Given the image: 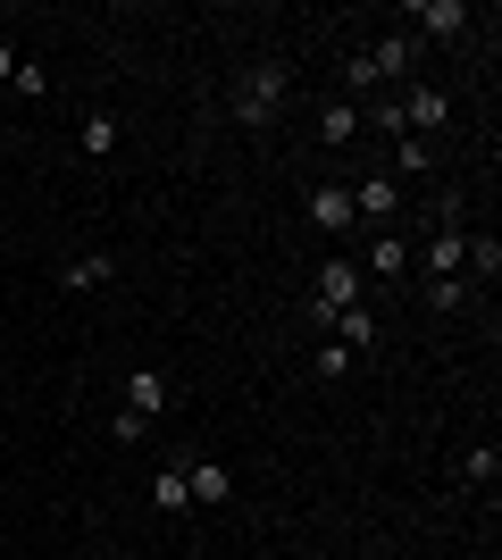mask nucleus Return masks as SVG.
Listing matches in <instances>:
<instances>
[{"label":"nucleus","mask_w":502,"mask_h":560,"mask_svg":"<svg viewBox=\"0 0 502 560\" xmlns=\"http://www.w3.org/2000/svg\"><path fill=\"white\" fill-rule=\"evenodd\" d=\"M118 151V117L109 109H84V160H109Z\"/></svg>","instance_id":"15"},{"label":"nucleus","mask_w":502,"mask_h":560,"mask_svg":"<svg viewBox=\"0 0 502 560\" xmlns=\"http://www.w3.org/2000/svg\"><path fill=\"white\" fill-rule=\"evenodd\" d=\"M343 93H377V68H369V50H352V59H343Z\"/></svg>","instance_id":"19"},{"label":"nucleus","mask_w":502,"mask_h":560,"mask_svg":"<svg viewBox=\"0 0 502 560\" xmlns=\"http://www.w3.org/2000/svg\"><path fill=\"white\" fill-rule=\"evenodd\" d=\"M352 218H377V226H394V218H402V185H394V176H360L352 185Z\"/></svg>","instance_id":"3"},{"label":"nucleus","mask_w":502,"mask_h":560,"mask_svg":"<svg viewBox=\"0 0 502 560\" xmlns=\"http://www.w3.org/2000/svg\"><path fill=\"white\" fill-rule=\"evenodd\" d=\"M0 343H9V335H0Z\"/></svg>","instance_id":"23"},{"label":"nucleus","mask_w":502,"mask_h":560,"mask_svg":"<svg viewBox=\"0 0 502 560\" xmlns=\"http://www.w3.org/2000/svg\"><path fill=\"white\" fill-rule=\"evenodd\" d=\"M410 25H419L428 43H460L478 18H469V0H410ZM419 34H410V43H419Z\"/></svg>","instance_id":"2"},{"label":"nucleus","mask_w":502,"mask_h":560,"mask_svg":"<svg viewBox=\"0 0 502 560\" xmlns=\"http://www.w3.org/2000/svg\"><path fill=\"white\" fill-rule=\"evenodd\" d=\"M460 477L494 493V477H502V452H494V444H469V452H460Z\"/></svg>","instance_id":"16"},{"label":"nucleus","mask_w":502,"mask_h":560,"mask_svg":"<svg viewBox=\"0 0 502 560\" xmlns=\"http://www.w3.org/2000/svg\"><path fill=\"white\" fill-rule=\"evenodd\" d=\"M460 259H469V234H460V226H435L428 234V284L435 277H460Z\"/></svg>","instance_id":"11"},{"label":"nucleus","mask_w":502,"mask_h":560,"mask_svg":"<svg viewBox=\"0 0 502 560\" xmlns=\"http://www.w3.org/2000/svg\"><path fill=\"white\" fill-rule=\"evenodd\" d=\"M9 84L34 101V93H50V68H43V59H17V75H9Z\"/></svg>","instance_id":"21"},{"label":"nucleus","mask_w":502,"mask_h":560,"mask_svg":"<svg viewBox=\"0 0 502 560\" xmlns=\"http://www.w3.org/2000/svg\"><path fill=\"white\" fill-rule=\"evenodd\" d=\"M109 277H118V259H109V252H75L68 268H59V284H68V293H101Z\"/></svg>","instance_id":"9"},{"label":"nucleus","mask_w":502,"mask_h":560,"mask_svg":"<svg viewBox=\"0 0 502 560\" xmlns=\"http://www.w3.org/2000/svg\"><path fill=\"white\" fill-rule=\"evenodd\" d=\"M9 75H17V50H9V43H0V84H9Z\"/></svg>","instance_id":"22"},{"label":"nucleus","mask_w":502,"mask_h":560,"mask_svg":"<svg viewBox=\"0 0 502 560\" xmlns=\"http://www.w3.org/2000/svg\"><path fill=\"white\" fill-rule=\"evenodd\" d=\"M410 59H419V43H410V34H385V43H369V68H377V84H402Z\"/></svg>","instance_id":"10"},{"label":"nucleus","mask_w":502,"mask_h":560,"mask_svg":"<svg viewBox=\"0 0 502 560\" xmlns=\"http://www.w3.org/2000/svg\"><path fill=\"white\" fill-rule=\"evenodd\" d=\"M285 93H293V75L277 68V59H260V68H243V84H235V93H226V117H235V126H252V135H260L268 117L285 109Z\"/></svg>","instance_id":"1"},{"label":"nucleus","mask_w":502,"mask_h":560,"mask_svg":"<svg viewBox=\"0 0 502 560\" xmlns=\"http://www.w3.org/2000/svg\"><path fill=\"white\" fill-rule=\"evenodd\" d=\"M360 126H369V109H360V101H327V109H318V142H327V151L360 142Z\"/></svg>","instance_id":"6"},{"label":"nucleus","mask_w":502,"mask_h":560,"mask_svg":"<svg viewBox=\"0 0 502 560\" xmlns=\"http://www.w3.org/2000/svg\"><path fill=\"white\" fill-rule=\"evenodd\" d=\"M311 226L318 234H352V185H318L311 192Z\"/></svg>","instance_id":"7"},{"label":"nucleus","mask_w":502,"mask_h":560,"mask_svg":"<svg viewBox=\"0 0 502 560\" xmlns=\"http://www.w3.org/2000/svg\"><path fill=\"white\" fill-rule=\"evenodd\" d=\"M335 343H343V351H352V360H360V351H377V310H369V302H352V310H335Z\"/></svg>","instance_id":"5"},{"label":"nucleus","mask_w":502,"mask_h":560,"mask_svg":"<svg viewBox=\"0 0 502 560\" xmlns=\"http://www.w3.org/2000/svg\"><path fill=\"white\" fill-rule=\"evenodd\" d=\"M126 410L160 419V410H167V376H160V369H135V376H126Z\"/></svg>","instance_id":"13"},{"label":"nucleus","mask_w":502,"mask_h":560,"mask_svg":"<svg viewBox=\"0 0 502 560\" xmlns=\"http://www.w3.org/2000/svg\"><path fill=\"white\" fill-rule=\"evenodd\" d=\"M402 268H410V234H402V226H385L377 243H369V277H377V284H394Z\"/></svg>","instance_id":"8"},{"label":"nucleus","mask_w":502,"mask_h":560,"mask_svg":"<svg viewBox=\"0 0 502 560\" xmlns=\"http://www.w3.org/2000/svg\"><path fill=\"white\" fill-rule=\"evenodd\" d=\"M151 511H192V486H185V460H167L151 477Z\"/></svg>","instance_id":"14"},{"label":"nucleus","mask_w":502,"mask_h":560,"mask_svg":"<svg viewBox=\"0 0 502 560\" xmlns=\"http://www.w3.org/2000/svg\"><path fill=\"white\" fill-rule=\"evenodd\" d=\"M469 302H478V284H469V277H435L428 284V310H469Z\"/></svg>","instance_id":"17"},{"label":"nucleus","mask_w":502,"mask_h":560,"mask_svg":"<svg viewBox=\"0 0 502 560\" xmlns=\"http://www.w3.org/2000/svg\"><path fill=\"white\" fill-rule=\"evenodd\" d=\"M185 486H192V502H226L235 477H226V460H201V452H192V460H185Z\"/></svg>","instance_id":"12"},{"label":"nucleus","mask_w":502,"mask_h":560,"mask_svg":"<svg viewBox=\"0 0 502 560\" xmlns=\"http://www.w3.org/2000/svg\"><path fill=\"white\" fill-rule=\"evenodd\" d=\"M385 176H394V185H428L435 176V151L419 135H394V160H385Z\"/></svg>","instance_id":"4"},{"label":"nucleus","mask_w":502,"mask_h":560,"mask_svg":"<svg viewBox=\"0 0 502 560\" xmlns=\"http://www.w3.org/2000/svg\"><path fill=\"white\" fill-rule=\"evenodd\" d=\"M143 435H151L143 410H118V419H109V444H143Z\"/></svg>","instance_id":"20"},{"label":"nucleus","mask_w":502,"mask_h":560,"mask_svg":"<svg viewBox=\"0 0 502 560\" xmlns=\"http://www.w3.org/2000/svg\"><path fill=\"white\" fill-rule=\"evenodd\" d=\"M311 369H318V376H327V385H335V376H352V351H343V343H335V335H327V343L311 351Z\"/></svg>","instance_id":"18"}]
</instances>
